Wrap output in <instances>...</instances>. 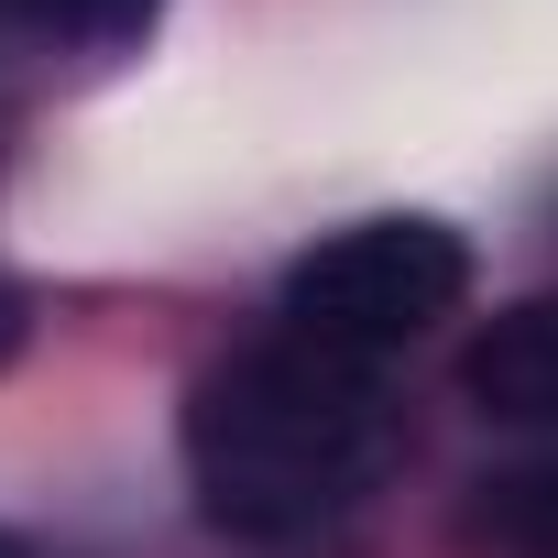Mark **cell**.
<instances>
[{
  "label": "cell",
  "mask_w": 558,
  "mask_h": 558,
  "mask_svg": "<svg viewBox=\"0 0 558 558\" xmlns=\"http://www.w3.org/2000/svg\"><path fill=\"white\" fill-rule=\"evenodd\" d=\"M175 449H186V493H197V514L219 536L296 547V536L362 514L395 482L405 405H395L384 362H351V351L296 340V329H263V340L219 351L186 384Z\"/></svg>",
  "instance_id": "obj_1"
},
{
  "label": "cell",
  "mask_w": 558,
  "mask_h": 558,
  "mask_svg": "<svg viewBox=\"0 0 558 558\" xmlns=\"http://www.w3.org/2000/svg\"><path fill=\"white\" fill-rule=\"evenodd\" d=\"M460 296H471V241L427 208H384V219L307 241L286 263V286H274V318L296 340L351 351V362H395L405 340L460 318Z\"/></svg>",
  "instance_id": "obj_2"
},
{
  "label": "cell",
  "mask_w": 558,
  "mask_h": 558,
  "mask_svg": "<svg viewBox=\"0 0 558 558\" xmlns=\"http://www.w3.org/2000/svg\"><path fill=\"white\" fill-rule=\"evenodd\" d=\"M460 395H471V416H493V427H558V286H547V296H514V307H493V318L471 329Z\"/></svg>",
  "instance_id": "obj_3"
},
{
  "label": "cell",
  "mask_w": 558,
  "mask_h": 558,
  "mask_svg": "<svg viewBox=\"0 0 558 558\" xmlns=\"http://www.w3.org/2000/svg\"><path fill=\"white\" fill-rule=\"evenodd\" d=\"M34 45H56V56H132L154 23H165V0H0Z\"/></svg>",
  "instance_id": "obj_4"
},
{
  "label": "cell",
  "mask_w": 558,
  "mask_h": 558,
  "mask_svg": "<svg viewBox=\"0 0 558 558\" xmlns=\"http://www.w3.org/2000/svg\"><path fill=\"white\" fill-rule=\"evenodd\" d=\"M471 525H482L493 547H514V558H558V460H514V471H493L482 504H471Z\"/></svg>",
  "instance_id": "obj_5"
},
{
  "label": "cell",
  "mask_w": 558,
  "mask_h": 558,
  "mask_svg": "<svg viewBox=\"0 0 558 558\" xmlns=\"http://www.w3.org/2000/svg\"><path fill=\"white\" fill-rule=\"evenodd\" d=\"M23 340H34V296H23V286H0V362H12Z\"/></svg>",
  "instance_id": "obj_6"
},
{
  "label": "cell",
  "mask_w": 558,
  "mask_h": 558,
  "mask_svg": "<svg viewBox=\"0 0 558 558\" xmlns=\"http://www.w3.org/2000/svg\"><path fill=\"white\" fill-rule=\"evenodd\" d=\"M0 558H34V547H23V536H12V525H0Z\"/></svg>",
  "instance_id": "obj_7"
}]
</instances>
